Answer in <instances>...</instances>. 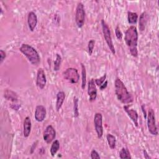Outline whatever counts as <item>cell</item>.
Instances as JSON below:
<instances>
[{
  "mask_svg": "<svg viewBox=\"0 0 159 159\" xmlns=\"http://www.w3.org/2000/svg\"><path fill=\"white\" fill-rule=\"evenodd\" d=\"M124 40L126 45L129 48L130 54L133 57H137L138 55V32L135 26L132 25L127 29L125 34Z\"/></svg>",
  "mask_w": 159,
  "mask_h": 159,
  "instance_id": "cell-1",
  "label": "cell"
},
{
  "mask_svg": "<svg viewBox=\"0 0 159 159\" xmlns=\"http://www.w3.org/2000/svg\"><path fill=\"white\" fill-rule=\"evenodd\" d=\"M114 86L115 93L119 101L124 104H128L133 102V96L128 91L124 83L119 78L116 79Z\"/></svg>",
  "mask_w": 159,
  "mask_h": 159,
  "instance_id": "cell-2",
  "label": "cell"
},
{
  "mask_svg": "<svg viewBox=\"0 0 159 159\" xmlns=\"http://www.w3.org/2000/svg\"><path fill=\"white\" fill-rule=\"evenodd\" d=\"M20 52H21L28 59L29 62L33 65L37 66L40 61V57L37 51L31 45L23 43L19 48Z\"/></svg>",
  "mask_w": 159,
  "mask_h": 159,
  "instance_id": "cell-3",
  "label": "cell"
},
{
  "mask_svg": "<svg viewBox=\"0 0 159 159\" xmlns=\"http://www.w3.org/2000/svg\"><path fill=\"white\" fill-rule=\"evenodd\" d=\"M101 25H102V32H103L104 37L105 40L106 42V43H107L109 50L112 52V53L113 55H115V53H116L115 48H114V44H113V42L112 40V37H111L109 27L104 20H101Z\"/></svg>",
  "mask_w": 159,
  "mask_h": 159,
  "instance_id": "cell-4",
  "label": "cell"
},
{
  "mask_svg": "<svg viewBox=\"0 0 159 159\" xmlns=\"http://www.w3.org/2000/svg\"><path fill=\"white\" fill-rule=\"evenodd\" d=\"M147 127L148 132L153 135H158L157 127L155 122V112L152 109H149L148 111L147 117Z\"/></svg>",
  "mask_w": 159,
  "mask_h": 159,
  "instance_id": "cell-5",
  "label": "cell"
},
{
  "mask_svg": "<svg viewBox=\"0 0 159 159\" xmlns=\"http://www.w3.org/2000/svg\"><path fill=\"white\" fill-rule=\"evenodd\" d=\"M63 78L72 84L77 83L80 80L78 70L74 68H68L63 72Z\"/></svg>",
  "mask_w": 159,
  "mask_h": 159,
  "instance_id": "cell-6",
  "label": "cell"
},
{
  "mask_svg": "<svg viewBox=\"0 0 159 159\" xmlns=\"http://www.w3.org/2000/svg\"><path fill=\"white\" fill-rule=\"evenodd\" d=\"M85 20V11L84 5L81 2H79L77 5L75 13V22L79 28H81Z\"/></svg>",
  "mask_w": 159,
  "mask_h": 159,
  "instance_id": "cell-7",
  "label": "cell"
},
{
  "mask_svg": "<svg viewBox=\"0 0 159 159\" xmlns=\"http://www.w3.org/2000/svg\"><path fill=\"white\" fill-rule=\"evenodd\" d=\"M94 124L95 130L98 139H101L103 135V127H102V116L101 113L97 112L94 115Z\"/></svg>",
  "mask_w": 159,
  "mask_h": 159,
  "instance_id": "cell-8",
  "label": "cell"
},
{
  "mask_svg": "<svg viewBox=\"0 0 159 159\" xmlns=\"http://www.w3.org/2000/svg\"><path fill=\"white\" fill-rule=\"evenodd\" d=\"M55 137L56 132L53 126L51 125H47L43 134V138L44 141L47 143H50L55 139Z\"/></svg>",
  "mask_w": 159,
  "mask_h": 159,
  "instance_id": "cell-9",
  "label": "cell"
},
{
  "mask_svg": "<svg viewBox=\"0 0 159 159\" xmlns=\"http://www.w3.org/2000/svg\"><path fill=\"white\" fill-rule=\"evenodd\" d=\"M47 80L46 76L43 68H39L37 73V78H36V84L40 89H42L46 85Z\"/></svg>",
  "mask_w": 159,
  "mask_h": 159,
  "instance_id": "cell-10",
  "label": "cell"
},
{
  "mask_svg": "<svg viewBox=\"0 0 159 159\" xmlns=\"http://www.w3.org/2000/svg\"><path fill=\"white\" fill-rule=\"evenodd\" d=\"M88 94L89 95V100L90 101H94L96 100L97 97V89L94 79H91L88 82Z\"/></svg>",
  "mask_w": 159,
  "mask_h": 159,
  "instance_id": "cell-11",
  "label": "cell"
},
{
  "mask_svg": "<svg viewBox=\"0 0 159 159\" xmlns=\"http://www.w3.org/2000/svg\"><path fill=\"white\" fill-rule=\"evenodd\" d=\"M46 109L42 105L36 106L35 111V119L37 122H42L46 116Z\"/></svg>",
  "mask_w": 159,
  "mask_h": 159,
  "instance_id": "cell-12",
  "label": "cell"
},
{
  "mask_svg": "<svg viewBox=\"0 0 159 159\" xmlns=\"http://www.w3.org/2000/svg\"><path fill=\"white\" fill-rule=\"evenodd\" d=\"M124 111L126 112V113L127 114L128 116L130 118V119L133 121V122L134 123L135 125L138 127H139V122H138V118H139V116L137 112H136L135 110L133 109H130L129 106L127 105H125L123 107Z\"/></svg>",
  "mask_w": 159,
  "mask_h": 159,
  "instance_id": "cell-13",
  "label": "cell"
},
{
  "mask_svg": "<svg viewBox=\"0 0 159 159\" xmlns=\"http://www.w3.org/2000/svg\"><path fill=\"white\" fill-rule=\"evenodd\" d=\"M27 24L30 31L33 32L37 24V17L35 12L30 11L27 16Z\"/></svg>",
  "mask_w": 159,
  "mask_h": 159,
  "instance_id": "cell-14",
  "label": "cell"
},
{
  "mask_svg": "<svg viewBox=\"0 0 159 159\" xmlns=\"http://www.w3.org/2000/svg\"><path fill=\"white\" fill-rule=\"evenodd\" d=\"M31 120L29 117H26L24 120V125H23V134L24 137L27 138L29 136L30 131H31Z\"/></svg>",
  "mask_w": 159,
  "mask_h": 159,
  "instance_id": "cell-15",
  "label": "cell"
},
{
  "mask_svg": "<svg viewBox=\"0 0 159 159\" xmlns=\"http://www.w3.org/2000/svg\"><path fill=\"white\" fill-rule=\"evenodd\" d=\"M65 93L62 91H60L59 92H58L57 94V101H56V109L57 111H59L60 109H61L63 103L65 101Z\"/></svg>",
  "mask_w": 159,
  "mask_h": 159,
  "instance_id": "cell-16",
  "label": "cell"
},
{
  "mask_svg": "<svg viewBox=\"0 0 159 159\" xmlns=\"http://www.w3.org/2000/svg\"><path fill=\"white\" fill-rule=\"evenodd\" d=\"M148 19V15L146 12H142L139 18V27L140 31H143L145 29V25Z\"/></svg>",
  "mask_w": 159,
  "mask_h": 159,
  "instance_id": "cell-17",
  "label": "cell"
},
{
  "mask_svg": "<svg viewBox=\"0 0 159 159\" xmlns=\"http://www.w3.org/2000/svg\"><path fill=\"white\" fill-rule=\"evenodd\" d=\"M4 97L7 100L11 101H16L17 100V94L14 91H13L11 89H6L4 91Z\"/></svg>",
  "mask_w": 159,
  "mask_h": 159,
  "instance_id": "cell-18",
  "label": "cell"
},
{
  "mask_svg": "<svg viewBox=\"0 0 159 159\" xmlns=\"http://www.w3.org/2000/svg\"><path fill=\"white\" fill-rule=\"evenodd\" d=\"M59 148H60V142H59V141L58 140H55L52 142V144L50 149V154H51L52 157H54L55 155V154L57 153V152L59 150Z\"/></svg>",
  "mask_w": 159,
  "mask_h": 159,
  "instance_id": "cell-19",
  "label": "cell"
},
{
  "mask_svg": "<svg viewBox=\"0 0 159 159\" xmlns=\"http://www.w3.org/2000/svg\"><path fill=\"white\" fill-rule=\"evenodd\" d=\"M138 19V15L136 12L129 11L127 12L128 22L130 24H135Z\"/></svg>",
  "mask_w": 159,
  "mask_h": 159,
  "instance_id": "cell-20",
  "label": "cell"
},
{
  "mask_svg": "<svg viewBox=\"0 0 159 159\" xmlns=\"http://www.w3.org/2000/svg\"><path fill=\"white\" fill-rule=\"evenodd\" d=\"M81 88L84 89L86 84V70L84 65H83L82 63H81Z\"/></svg>",
  "mask_w": 159,
  "mask_h": 159,
  "instance_id": "cell-21",
  "label": "cell"
},
{
  "mask_svg": "<svg viewBox=\"0 0 159 159\" xmlns=\"http://www.w3.org/2000/svg\"><path fill=\"white\" fill-rule=\"evenodd\" d=\"M107 141L108 142V145L109 147L111 149H114L116 147V137L111 134H108L106 135Z\"/></svg>",
  "mask_w": 159,
  "mask_h": 159,
  "instance_id": "cell-22",
  "label": "cell"
},
{
  "mask_svg": "<svg viewBox=\"0 0 159 159\" xmlns=\"http://www.w3.org/2000/svg\"><path fill=\"white\" fill-rule=\"evenodd\" d=\"M119 157L120 158H131L130 152L126 147H123L119 152Z\"/></svg>",
  "mask_w": 159,
  "mask_h": 159,
  "instance_id": "cell-23",
  "label": "cell"
},
{
  "mask_svg": "<svg viewBox=\"0 0 159 159\" xmlns=\"http://www.w3.org/2000/svg\"><path fill=\"white\" fill-rule=\"evenodd\" d=\"M73 113L74 117L77 118L79 116V109H78V99L76 97H74L73 99Z\"/></svg>",
  "mask_w": 159,
  "mask_h": 159,
  "instance_id": "cell-24",
  "label": "cell"
},
{
  "mask_svg": "<svg viewBox=\"0 0 159 159\" xmlns=\"http://www.w3.org/2000/svg\"><path fill=\"white\" fill-rule=\"evenodd\" d=\"M61 62V57L59 54L57 53L56 58L54 61V70L55 71H58L60 69Z\"/></svg>",
  "mask_w": 159,
  "mask_h": 159,
  "instance_id": "cell-25",
  "label": "cell"
},
{
  "mask_svg": "<svg viewBox=\"0 0 159 159\" xmlns=\"http://www.w3.org/2000/svg\"><path fill=\"white\" fill-rule=\"evenodd\" d=\"M94 45H95V40H94L91 39L88 42V53H89V56H91L93 53V49H94Z\"/></svg>",
  "mask_w": 159,
  "mask_h": 159,
  "instance_id": "cell-26",
  "label": "cell"
},
{
  "mask_svg": "<svg viewBox=\"0 0 159 159\" xmlns=\"http://www.w3.org/2000/svg\"><path fill=\"white\" fill-rule=\"evenodd\" d=\"M106 78V74L105 73V74H104L102 76H101V78L94 80L95 84H96L97 86H98L99 87V86L105 81Z\"/></svg>",
  "mask_w": 159,
  "mask_h": 159,
  "instance_id": "cell-27",
  "label": "cell"
},
{
  "mask_svg": "<svg viewBox=\"0 0 159 159\" xmlns=\"http://www.w3.org/2000/svg\"><path fill=\"white\" fill-rule=\"evenodd\" d=\"M115 34H116V36L117 37V39L119 40H122V34L120 30V28L119 26H117L115 29Z\"/></svg>",
  "mask_w": 159,
  "mask_h": 159,
  "instance_id": "cell-28",
  "label": "cell"
},
{
  "mask_svg": "<svg viewBox=\"0 0 159 159\" xmlns=\"http://www.w3.org/2000/svg\"><path fill=\"white\" fill-rule=\"evenodd\" d=\"M91 158L92 159H100V156L99 155V153H98V152L93 149L91 152V155H90Z\"/></svg>",
  "mask_w": 159,
  "mask_h": 159,
  "instance_id": "cell-29",
  "label": "cell"
},
{
  "mask_svg": "<svg viewBox=\"0 0 159 159\" xmlns=\"http://www.w3.org/2000/svg\"><path fill=\"white\" fill-rule=\"evenodd\" d=\"M6 57V53L3 50H0V63L1 64Z\"/></svg>",
  "mask_w": 159,
  "mask_h": 159,
  "instance_id": "cell-30",
  "label": "cell"
},
{
  "mask_svg": "<svg viewBox=\"0 0 159 159\" xmlns=\"http://www.w3.org/2000/svg\"><path fill=\"white\" fill-rule=\"evenodd\" d=\"M107 86V81H105L100 86H99V88L101 90H104Z\"/></svg>",
  "mask_w": 159,
  "mask_h": 159,
  "instance_id": "cell-31",
  "label": "cell"
},
{
  "mask_svg": "<svg viewBox=\"0 0 159 159\" xmlns=\"http://www.w3.org/2000/svg\"><path fill=\"white\" fill-rule=\"evenodd\" d=\"M143 156L144 158L146 159H151V157L149 156V155L148 154L147 152L145 150H143Z\"/></svg>",
  "mask_w": 159,
  "mask_h": 159,
  "instance_id": "cell-32",
  "label": "cell"
},
{
  "mask_svg": "<svg viewBox=\"0 0 159 159\" xmlns=\"http://www.w3.org/2000/svg\"><path fill=\"white\" fill-rule=\"evenodd\" d=\"M142 111H143V113L144 117L146 118V117H147V114H146V112H145V108H144V106H143V105L142 106Z\"/></svg>",
  "mask_w": 159,
  "mask_h": 159,
  "instance_id": "cell-33",
  "label": "cell"
},
{
  "mask_svg": "<svg viewBox=\"0 0 159 159\" xmlns=\"http://www.w3.org/2000/svg\"><path fill=\"white\" fill-rule=\"evenodd\" d=\"M37 142H36L35 143H34L33 144V145H32V148H31V151H30V153H33V152H34V149H33V148H35V146L37 145V144H36Z\"/></svg>",
  "mask_w": 159,
  "mask_h": 159,
  "instance_id": "cell-34",
  "label": "cell"
}]
</instances>
